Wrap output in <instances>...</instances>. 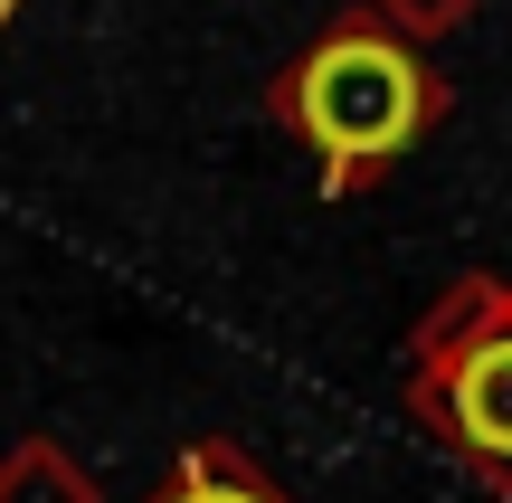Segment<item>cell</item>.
Wrapping results in <instances>:
<instances>
[{
  "label": "cell",
  "instance_id": "obj_2",
  "mask_svg": "<svg viewBox=\"0 0 512 503\" xmlns=\"http://www.w3.org/2000/svg\"><path fill=\"white\" fill-rule=\"evenodd\" d=\"M399 399L494 503H512V276H456L408 333Z\"/></svg>",
  "mask_w": 512,
  "mask_h": 503
},
{
  "label": "cell",
  "instance_id": "obj_1",
  "mask_svg": "<svg viewBox=\"0 0 512 503\" xmlns=\"http://www.w3.org/2000/svg\"><path fill=\"white\" fill-rule=\"evenodd\" d=\"M275 124L323 162V190L380 181L389 162L427 143L446 124V76L427 67V48L408 29H389L380 10H342L285 76H275Z\"/></svg>",
  "mask_w": 512,
  "mask_h": 503
},
{
  "label": "cell",
  "instance_id": "obj_4",
  "mask_svg": "<svg viewBox=\"0 0 512 503\" xmlns=\"http://www.w3.org/2000/svg\"><path fill=\"white\" fill-rule=\"evenodd\" d=\"M370 10L389 19V29H408V38H427V29H456L475 0H370Z\"/></svg>",
  "mask_w": 512,
  "mask_h": 503
},
{
  "label": "cell",
  "instance_id": "obj_3",
  "mask_svg": "<svg viewBox=\"0 0 512 503\" xmlns=\"http://www.w3.org/2000/svg\"><path fill=\"white\" fill-rule=\"evenodd\" d=\"M162 503H294L275 475H256L247 456H228V447H200L181 475L162 485Z\"/></svg>",
  "mask_w": 512,
  "mask_h": 503
}]
</instances>
